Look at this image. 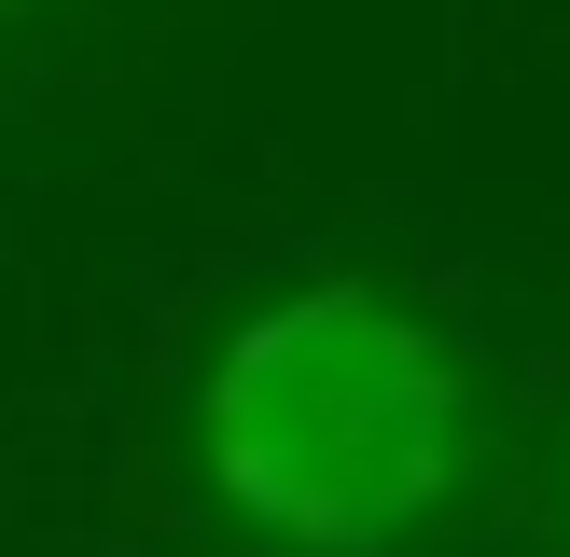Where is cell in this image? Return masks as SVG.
Returning <instances> with one entry per match:
<instances>
[{
	"label": "cell",
	"mask_w": 570,
	"mask_h": 557,
	"mask_svg": "<svg viewBox=\"0 0 570 557\" xmlns=\"http://www.w3.org/2000/svg\"><path fill=\"white\" fill-rule=\"evenodd\" d=\"M14 14H42V0H0V28H14Z\"/></svg>",
	"instance_id": "cell-2"
},
{
	"label": "cell",
	"mask_w": 570,
	"mask_h": 557,
	"mask_svg": "<svg viewBox=\"0 0 570 557\" xmlns=\"http://www.w3.org/2000/svg\"><path fill=\"white\" fill-rule=\"evenodd\" d=\"M195 460L223 516L293 557H390L445 516L473 460V377L404 293L376 278H293L223 334L195 390Z\"/></svg>",
	"instance_id": "cell-1"
}]
</instances>
